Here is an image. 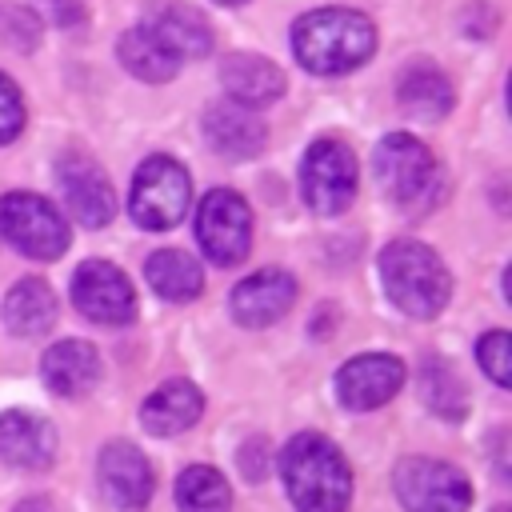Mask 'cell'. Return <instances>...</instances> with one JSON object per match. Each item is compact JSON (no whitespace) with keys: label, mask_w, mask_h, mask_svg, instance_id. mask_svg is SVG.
<instances>
[{"label":"cell","mask_w":512,"mask_h":512,"mask_svg":"<svg viewBox=\"0 0 512 512\" xmlns=\"http://www.w3.org/2000/svg\"><path fill=\"white\" fill-rule=\"evenodd\" d=\"M280 480L296 512H344L352 500V468L320 432H296L284 444Z\"/></svg>","instance_id":"obj_1"},{"label":"cell","mask_w":512,"mask_h":512,"mask_svg":"<svg viewBox=\"0 0 512 512\" xmlns=\"http://www.w3.org/2000/svg\"><path fill=\"white\" fill-rule=\"evenodd\" d=\"M376 52V24L352 8H316L292 24V56L316 76H344Z\"/></svg>","instance_id":"obj_2"},{"label":"cell","mask_w":512,"mask_h":512,"mask_svg":"<svg viewBox=\"0 0 512 512\" xmlns=\"http://www.w3.org/2000/svg\"><path fill=\"white\" fill-rule=\"evenodd\" d=\"M376 180L384 196L404 212V216H428L444 200V172L432 156V148L408 132H388L376 152H372Z\"/></svg>","instance_id":"obj_3"},{"label":"cell","mask_w":512,"mask_h":512,"mask_svg":"<svg viewBox=\"0 0 512 512\" xmlns=\"http://www.w3.org/2000/svg\"><path fill=\"white\" fill-rule=\"evenodd\" d=\"M380 284L388 300L412 320L440 316L452 296V276L444 260L420 240H392L380 252Z\"/></svg>","instance_id":"obj_4"},{"label":"cell","mask_w":512,"mask_h":512,"mask_svg":"<svg viewBox=\"0 0 512 512\" xmlns=\"http://www.w3.org/2000/svg\"><path fill=\"white\" fill-rule=\"evenodd\" d=\"M192 204V176L180 160L172 156H148L128 188V216L148 228V232H164L172 224L184 220Z\"/></svg>","instance_id":"obj_5"},{"label":"cell","mask_w":512,"mask_h":512,"mask_svg":"<svg viewBox=\"0 0 512 512\" xmlns=\"http://www.w3.org/2000/svg\"><path fill=\"white\" fill-rule=\"evenodd\" d=\"M396 500L404 512H468L472 508V480L432 456H404L392 472Z\"/></svg>","instance_id":"obj_6"},{"label":"cell","mask_w":512,"mask_h":512,"mask_svg":"<svg viewBox=\"0 0 512 512\" xmlns=\"http://www.w3.org/2000/svg\"><path fill=\"white\" fill-rule=\"evenodd\" d=\"M0 236L32 260H56L72 244V232L56 212V204L36 192L0 196Z\"/></svg>","instance_id":"obj_7"},{"label":"cell","mask_w":512,"mask_h":512,"mask_svg":"<svg viewBox=\"0 0 512 512\" xmlns=\"http://www.w3.org/2000/svg\"><path fill=\"white\" fill-rule=\"evenodd\" d=\"M196 240L212 264H220V268L240 264L252 252V212H248L244 196H236L232 188L204 192V200L196 208Z\"/></svg>","instance_id":"obj_8"},{"label":"cell","mask_w":512,"mask_h":512,"mask_svg":"<svg viewBox=\"0 0 512 512\" xmlns=\"http://www.w3.org/2000/svg\"><path fill=\"white\" fill-rule=\"evenodd\" d=\"M300 192H304V204L316 212V216H336L352 204L356 196V160H352V148L324 136L316 144H308L304 152V164H300Z\"/></svg>","instance_id":"obj_9"},{"label":"cell","mask_w":512,"mask_h":512,"mask_svg":"<svg viewBox=\"0 0 512 512\" xmlns=\"http://www.w3.org/2000/svg\"><path fill=\"white\" fill-rule=\"evenodd\" d=\"M72 304L92 324H128L136 316V288L116 264L84 260L72 272Z\"/></svg>","instance_id":"obj_10"},{"label":"cell","mask_w":512,"mask_h":512,"mask_svg":"<svg viewBox=\"0 0 512 512\" xmlns=\"http://www.w3.org/2000/svg\"><path fill=\"white\" fill-rule=\"evenodd\" d=\"M404 360L392 352H364L340 364L336 372V400L348 412H372L388 404L404 384Z\"/></svg>","instance_id":"obj_11"},{"label":"cell","mask_w":512,"mask_h":512,"mask_svg":"<svg viewBox=\"0 0 512 512\" xmlns=\"http://www.w3.org/2000/svg\"><path fill=\"white\" fill-rule=\"evenodd\" d=\"M56 184L64 192V204L72 212L76 224L84 228H104L116 212V196L112 184L104 176V168L96 160H88L84 152H64L56 160Z\"/></svg>","instance_id":"obj_12"},{"label":"cell","mask_w":512,"mask_h":512,"mask_svg":"<svg viewBox=\"0 0 512 512\" xmlns=\"http://www.w3.org/2000/svg\"><path fill=\"white\" fill-rule=\"evenodd\" d=\"M96 476H100V488H104L108 504L120 508V512H140L152 500V488H156L148 456L128 440H112V444L100 448Z\"/></svg>","instance_id":"obj_13"},{"label":"cell","mask_w":512,"mask_h":512,"mask_svg":"<svg viewBox=\"0 0 512 512\" xmlns=\"http://www.w3.org/2000/svg\"><path fill=\"white\" fill-rule=\"evenodd\" d=\"M296 300V280L284 272V268H260L252 276H244L236 288H232V320L244 324V328H268L276 324Z\"/></svg>","instance_id":"obj_14"},{"label":"cell","mask_w":512,"mask_h":512,"mask_svg":"<svg viewBox=\"0 0 512 512\" xmlns=\"http://www.w3.org/2000/svg\"><path fill=\"white\" fill-rule=\"evenodd\" d=\"M0 460L24 472H44L56 460V428L40 412H0Z\"/></svg>","instance_id":"obj_15"},{"label":"cell","mask_w":512,"mask_h":512,"mask_svg":"<svg viewBox=\"0 0 512 512\" xmlns=\"http://www.w3.org/2000/svg\"><path fill=\"white\" fill-rule=\"evenodd\" d=\"M220 84L228 92L232 104L240 108H268L284 96L288 88V76L268 60V56H256V52H232L224 56L220 64Z\"/></svg>","instance_id":"obj_16"},{"label":"cell","mask_w":512,"mask_h":512,"mask_svg":"<svg viewBox=\"0 0 512 512\" xmlns=\"http://www.w3.org/2000/svg\"><path fill=\"white\" fill-rule=\"evenodd\" d=\"M204 136L212 152L228 160H252L268 148V128L252 108H240L232 100H220L204 112Z\"/></svg>","instance_id":"obj_17"},{"label":"cell","mask_w":512,"mask_h":512,"mask_svg":"<svg viewBox=\"0 0 512 512\" xmlns=\"http://www.w3.org/2000/svg\"><path fill=\"white\" fill-rule=\"evenodd\" d=\"M40 376L56 396L76 400V396H88L100 384V356L88 340H60L44 352Z\"/></svg>","instance_id":"obj_18"},{"label":"cell","mask_w":512,"mask_h":512,"mask_svg":"<svg viewBox=\"0 0 512 512\" xmlns=\"http://www.w3.org/2000/svg\"><path fill=\"white\" fill-rule=\"evenodd\" d=\"M204 412V392L192 380H168L140 404V424L152 436H176L192 428Z\"/></svg>","instance_id":"obj_19"},{"label":"cell","mask_w":512,"mask_h":512,"mask_svg":"<svg viewBox=\"0 0 512 512\" xmlns=\"http://www.w3.org/2000/svg\"><path fill=\"white\" fill-rule=\"evenodd\" d=\"M144 28L176 56V60H196V56H208L212 52V28H208V20L196 12V8H188V4H164V8H156L148 20H144Z\"/></svg>","instance_id":"obj_20"},{"label":"cell","mask_w":512,"mask_h":512,"mask_svg":"<svg viewBox=\"0 0 512 512\" xmlns=\"http://www.w3.org/2000/svg\"><path fill=\"white\" fill-rule=\"evenodd\" d=\"M56 292L48 288V280L40 276H28V280H16L4 296V324L12 336H44L52 324H56Z\"/></svg>","instance_id":"obj_21"},{"label":"cell","mask_w":512,"mask_h":512,"mask_svg":"<svg viewBox=\"0 0 512 512\" xmlns=\"http://www.w3.org/2000/svg\"><path fill=\"white\" fill-rule=\"evenodd\" d=\"M396 100L416 120H440L452 108V80L436 64H428V60L424 64H412L400 76V84H396Z\"/></svg>","instance_id":"obj_22"},{"label":"cell","mask_w":512,"mask_h":512,"mask_svg":"<svg viewBox=\"0 0 512 512\" xmlns=\"http://www.w3.org/2000/svg\"><path fill=\"white\" fill-rule=\"evenodd\" d=\"M144 276H148V288L160 296V300H172V304H184V300H196L200 288H204V268L180 252V248H164V252H152L144 260Z\"/></svg>","instance_id":"obj_23"},{"label":"cell","mask_w":512,"mask_h":512,"mask_svg":"<svg viewBox=\"0 0 512 512\" xmlns=\"http://www.w3.org/2000/svg\"><path fill=\"white\" fill-rule=\"evenodd\" d=\"M116 56H120V64H124L132 76H140V80H148V84H164V80H172V76L180 72V60H176L144 24H136V28H128V32L120 36Z\"/></svg>","instance_id":"obj_24"},{"label":"cell","mask_w":512,"mask_h":512,"mask_svg":"<svg viewBox=\"0 0 512 512\" xmlns=\"http://www.w3.org/2000/svg\"><path fill=\"white\" fill-rule=\"evenodd\" d=\"M176 508L180 512H228L232 492L228 480L212 464H192L176 476Z\"/></svg>","instance_id":"obj_25"},{"label":"cell","mask_w":512,"mask_h":512,"mask_svg":"<svg viewBox=\"0 0 512 512\" xmlns=\"http://www.w3.org/2000/svg\"><path fill=\"white\" fill-rule=\"evenodd\" d=\"M416 380H420L424 404H428L436 416H444V420H464V412H468V392H464V380L456 376V368H448L444 360H424L420 372H416Z\"/></svg>","instance_id":"obj_26"},{"label":"cell","mask_w":512,"mask_h":512,"mask_svg":"<svg viewBox=\"0 0 512 512\" xmlns=\"http://www.w3.org/2000/svg\"><path fill=\"white\" fill-rule=\"evenodd\" d=\"M476 360H480L484 376H488L496 388H512V336H508L504 328L480 336V344H476Z\"/></svg>","instance_id":"obj_27"},{"label":"cell","mask_w":512,"mask_h":512,"mask_svg":"<svg viewBox=\"0 0 512 512\" xmlns=\"http://www.w3.org/2000/svg\"><path fill=\"white\" fill-rule=\"evenodd\" d=\"M24 128V96L20 88L0 72V144H12Z\"/></svg>","instance_id":"obj_28"},{"label":"cell","mask_w":512,"mask_h":512,"mask_svg":"<svg viewBox=\"0 0 512 512\" xmlns=\"http://www.w3.org/2000/svg\"><path fill=\"white\" fill-rule=\"evenodd\" d=\"M240 472H244L252 484L268 476V444H264V440H248V444L240 448Z\"/></svg>","instance_id":"obj_29"},{"label":"cell","mask_w":512,"mask_h":512,"mask_svg":"<svg viewBox=\"0 0 512 512\" xmlns=\"http://www.w3.org/2000/svg\"><path fill=\"white\" fill-rule=\"evenodd\" d=\"M44 8H48L52 20L64 24V28H76V24L84 20V0H44Z\"/></svg>","instance_id":"obj_30"},{"label":"cell","mask_w":512,"mask_h":512,"mask_svg":"<svg viewBox=\"0 0 512 512\" xmlns=\"http://www.w3.org/2000/svg\"><path fill=\"white\" fill-rule=\"evenodd\" d=\"M12 512H52V500L48 496H24Z\"/></svg>","instance_id":"obj_31"},{"label":"cell","mask_w":512,"mask_h":512,"mask_svg":"<svg viewBox=\"0 0 512 512\" xmlns=\"http://www.w3.org/2000/svg\"><path fill=\"white\" fill-rule=\"evenodd\" d=\"M492 512H512V508H508V504H496V508H492Z\"/></svg>","instance_id":"obj_32"},{"label":"cell","mask_w":512,"mask_h":512,"mask_svg":"<svg viewBox=\"0 0 512 512\" xmlns=\"http://www.w3.org/2000/svg\"><path fill=\"white\" fill-rule=\"evenodd\" d=\"M220 4H244V0H220Z\"/></svg>","instance_id":"obj_33"}]
</instances>
